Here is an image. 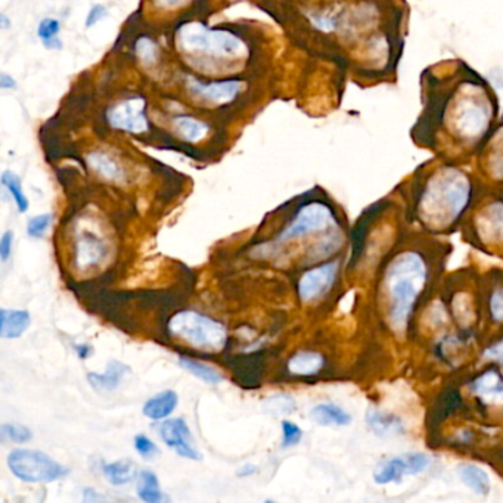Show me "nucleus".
I'll list each match as a JSON object with an SVG mask.
<instances>
[{
	"label": "nucleus",
	"instance_id": "obj_37",
	"mask_svg": "<svg viewBox=\"0 0 503 503\" xmlns=\"http://www.w3.org/2000/svg\"><path fill=\"white\" fill-rule=\"evenodd\" d=\"M106 15H108V11H106V6L95 5V6H92V9H90L89 14H87L86 27H94L96 24L101 23Z\"/></svg>",
	"mask_w": 503,
	"mask_h": 503
},
{
	"label": "nucleus",
	"instance_id": "obj_44",
	"mask_svg": "<svg viewBox=\"0 0 503 503\" xmlns=\"http://www.w3.org/2000/svg\"><path fill=\"white\" fill-rule=\"evenodd\" d=\"M0 25H2L4 30H8L9 25H11V21H9L8 16L5 15V14H0Z\"/></svg>",
	"mask_w": 503,
	"mask_h": 503
},
{
	"label": "nucleus",
	"instance_id": "obj_9",
	"mask_svg": "<svg viewBox=\"0 0 503 503\" xmlns=\"http://www.w3.org/2000/svg\"><path fill=\"white\" fill-rule=\"evenodd\" d=\"M106 117L114 129L129 133H145L149 129L146 102L141 96H133L120 102L108 111Z\"/></svg>",
	"mask_w": 503,
	"mask_h": 503
},
{
	"label": "nucleus",
	"instance_id": "obj_3",
	"mask_svg": "<svg viewBox=\"0 0 503 503\" xmlns=\"http://www.w3.org/2000/svg\"><path fill=\"white\" fill-rule=\"evenodd\" d=\"M471 185L464 173L445 168L429 180L421 199V215L427 222L445 226L459 217L468 206Z\"/></svg>",
	"mask_w": 503,
	"mask_h": 503
},
{
	"label": "nucleus",
	"instance_id": "obj_42",
	"mask_svg": "<svg viewBox=\"0 0 503 503\" xmlns=\"http://www.w3.org/2000/svg\"><path fill=\"white\" fill-rule=\"evenodd\" d=\"M256 472H257V467H256V465H244L242 468L238 469L236 474H238V477H242V478H244V477L254 476Z\"/></svg>",
	"mask_w": 503,
	"mask_h": 503
},
{
	"label": "nucleus",
	"instance_id": "obj_32",
	"mask_svg": "<svg viewBox=\"0 0 503 503\" xmlns=\"http://www.w3.org/2000/svg\"><path fill=\"white\" fill-rule=\"evenodd\" d=\"M135 49H136L137 56H139L142 63L156 64L158 61L160 51H158V46H156L153 39L141 37V39L137 40Z\"/></svg>",
	"mask_w": 503,
	"mask_h": 503
},
{
	"label": "nucleus",
	"instance_id": "obj_27",
	"mask_svg": "<svg viewBox=\"0 0 503 503\" xmlns=\"http://www.w3.org/2000/svg\"><path fill=\"white\" fill-rule=\"evenodd\" d=\"M180 367H184L185 371L189 372V374L194 375L196 378L201 379L206 384H216L222 383L223 375L220 374L216 367H210V365H206V363L198 362V360L189 359V357H180L179 359Z\"/></svg>",
	"mask_w": 503,
	"mask_h": 503
},
{
	"label": "nucleus",
	"instance_id": "obj_18",
	"mask_svg": "<svg viewBox=\"0 0 503 503\" xmlns=\"http://www.w3.org/2000/svg\"><path fill=\"white\" fill-rule=\"evenodd\" d=\"M179 397L173 390L161 391L144 405V415L153 421H161L175 412Z\"/></svg>",
	"mask_w": 503,
	"mask_h": 503
},
{
	"label": "nucleus",
	"instance_id": "obj_19",
	"mask_svg": "<svg viewBox=\"0 0 503 503\" xmlns=\"http://www.w3.org/2000/svg\"><path fill=\"white\" fill-rule=\"evenodd\" d=\"M310 417L317 424L324 427H346L351 422V415L347 414L343 407L332 403L315 406L310 412Z\"/></svg>",
	"mask_w": 503,
	"mask_h": 503
},
{
	"label": "nucleus",
	"instance_id": "obj_35",
	"mask_svg": "<svg viewBox=\"0 0 503 503\" xmlns=\"http://www.w3.org/2000/svg\"><path fill=\"white\" fill-rule=\"evenodd\" d=\"M282 434H284V440H282L284 448L298 445L303 438V429L294 422L282 421Z\"/></svg>",
	"mask_w": 503,
	"mask_h": 503
},
{
	"label": "nucleus",
	"instance_id": "obj_6",
	"mask_svg": "<svg viewBox=\"0 0 503 503\" xmlns=\"http://www.w3.org/2000/svg\"><path fill=\"white\" fill-rule=\"evenodd\" d=\"M8 467L24 483H54L70 474V469L35 448H15L9 453Z\"/></svg>",
	"mask_w": 503,
	"mask_h": 503
},
{
	"label": "nucleus",
	"instance_id": "obj_29",
	"mask_svg": "<svg viewBox=\"0 0 503 503\" xmlns=\"http://www.w3.org/2000/svg\"><path fill=\"white\" fill-rule=\"evenodd\" d=\"M262 407L266 414L284 417L296 409V400L289 394H275V396L266 398Z\"/></svg>",
	"mask_w": 503,
	"mask_h": 503
},
{
	"label": "nucleus",
	"instance_id": "obj_5",
	"mask_svg": "<svg viewBox=\"0 0 503 503\" xmlns=\"http://www.w3.org/2000/svg\"><path fill=\"white\" fill-rule=\"evenodd\" d=\"M168 329L172 336L198 350L219 353L226 346L227 331L223 324L194 310L176 313L168 322Z\"/></svg>",
	"mask_w": 503,
	"mask_h": 503
},
{
	"label": "nucleus",
	"instance_id": "obj_10",
	"mask_svg": "<svg viewBox=\"0 0 503 503\" xmlns=\"http://www.w3.org/2000/svg\"><path fill=\"white\" fill-rule=\"evenodd\" d=\"M158 434L167 448H172L173 452L177 453L179 457L191 460L201 459V455L192 441L191 429L182 417L161 422Z\"/></svg>",
	"mask_w": 503,
	"mask_h": 503
},
{
	"label": "nucleus",
	"instance_id": "obj_2",
	"mask_svg": "<svg viewBox=\"0 0 503 503\" xmlns=\"http://www.w3.org/2000/svg\"><path fill=\"white\" fill-rule=\"evenodd\" d=\"M386 282L391 303V327L403 331L417 297L426 287V263L417 253L400 254L387 270Z\"/></svg>",
	"mask_w": 503,
	"mask_h": 503
},
{
	"label": "nucleus",
	"instance_id": "obj_12",
	"mask_svg": "<svg viewBox=\"0 0 503 503\" xmlns=\"http://www.w3.org/2000/svg\"><path fill=\"white\" fill-rule=\"evenodd\" d=\"M187 87L191 89L192 94H196L204 101L211 102V104H227L234 101L236 96L242 92V85L238 80H226V82L216 83H201L196 78L187 80Z\"/></svg>",
	"mask_w": 503,
	"mask_h": 503
},
{
	"label": "nucleus",
	"instance_id": "obj_38",
	"mask_svg": "<svg viewBox=\"0 0 503 503\" xmlns=\"http://www.w3.org/2000/svg\"><path fill=\"white\" fill-rule=\"evenodd\" d=\"M12 244H14V234L11 230L5 232L4 236L0 239V257L2 262H8V258L12 254Z\"/></svg>",
	"mask_w": 503,
	"mask_h": 503
},
{
	"label": "nucleus",
	"instance_id": "obj_4",
	"mask_svg": "<svg viewBox=\"0 0 503 503\" xmlns=\"http://www.w3.org/2000/svg\"><path fill=\"white\" fill-rule=\"evenodd\" d=\"M176 44L187 54L213 58H242L248 54L238 35L225 30H211L201 23L184 24L177 30Z\"/></svg>",
	"mask_w": 503,
	"mask_h": 503
},
{
	"label": "nucleus",
	"instance_id": "obj_31",
	"mask_svg": "<svg viewBox=\"0 0 503 503\" xmlns=\"http://www.w3.org/2000/svg\"><path fill=\"white\" fill-rule=\"evenodd\" d=\"M0 434L4 440H11L14 443H27L32 440V429L18 424H4L0 427Z\"/></svg>",
	"mask_w": 503,
	"mask_h": 503
},
{
	"label": "nucleus",
	"instance_id": "obj_14",
	"mask_svg": "<svg viewBox=\"0 0 503 503\" xmlns=\"http://www.w3.org/2000/svg\"><path fill=\"white\" fill-rule=\"evenodd\" d=\"M471 390L486 405H503V378L498 372H484L471 384Z\"/></svg>",
	"mask_w": 503,
	"mask_h": 503
},
{
	"label": "nucleus",
	"instance_id": "obj_25",
	"mask_svg": "<svg viewBox=\"0 0 503 503\" xmlns=\"http://www.w3.org/2000/svg\"><path fill=\"white\" fill-rule=\"evenodd\" d=\"M175 129L180 139H184L189 144L201 141L207 136L208 133V126L204 121L196 120L189 116L175 118Z\"/></svg>",
	"mask_w": 503,
	"mask_h": 503
},
{
	"label": "nucleus",
	"instance_id": "obj_11",
	"mask_svg": "<svg viewBox=\"0 0 503 503\" xmlns=\"http://www.w3.org/2000/svg\"><path fill=\"white\" fill-rule=\"evenodd\" d=\"M337 272H338L337 263H328L306 272L298 282V296L301 301L310 303L324 296L336 282Z\"/></svg>",
	"mask_w": 503,
	"mask_h": 503
},
{
	"label": "nucleus",
	"instance_id": "obj_8",
	"mask_svg": "<svg viewBox=\"0 0 503 503\" xmlns=\"http://www.w3.org/2000/svg\"><path fill=\"white\" fill-rule=\"evenodd\" d=\"M431 465V458L424 453H407L387 459L375 469L374 480L377 484H390L402 480L405 476H417L427 471Z\"/></svg>",
	"mask_w": 503,
	"mask_h": 503
},
{
	"label": "nucleus",
	"instance_id": "obj_15",
	"mask_svg": "<svg viewBox=\"0 0 503 503\" xmlns=\"http://www.w3.org/2000/svg\"><path fill=\"white\" fill-rule=\"evenodd\" d=\"M129 371L130 367L127 365L113 360V362L108 363L106 372H102V374L89 372L87 381H89L90 386L94 387L95 390L114 391L120 386L125 375Z\"/></svg>",
	"mask_w": 503,
	"mask_h": 503
},
{
	"label": "nucleus",
	"instance_id": "obj_26",
	"mask_svg": "<svg viewBox=\"0 0 503 503\" xmlns=\"http://www.w3.org/2000/svg\"><path fill=\"white\" fill-rule=\"evenodd\" d=\"M137 496L139 499L148 503L163 502L166 496L163 495L160 488V481L158 477L153 471L144 469L139 474V484H137Z\"/></svg>",
	"mask_w": 503,
	"mask_h": 503
},
{
	"label": "nucleus",
	"instance_id": "obj_21",
	"mask_svg": "<svg viewBox=\"0 0 503 503\" xmlns=\"http://www.w3.org/2000/svg\"><path fill=\"white\" fill-rule=\"evenodd\" d=\"M322 367H324V357L317 351H300L288 360V371L300 377L317 374Z\"/></svg>",
	"mask_w": 503,
	"mask_h": 503
},
{
	"label": "nucleus",
	"instance_id": "obj_24",
	"mask_svg": "<svg viewBox=\"0 0 503 503\" xmlns=\"http://www.w3.org/2000/svg\"><path fill=\"white\" fill-rule=\"evenodd\" d=\"M104 474L113 486H126L136 478V465L129 459L116 460L104 465Z\"/></svg>",
	"mask_w": 503,
	"mask_h": 503
},
{
	"label": "nucleus",
	"instance_id": "obj_39",
	"mask_svg": "<svg viewBox=\"0 0 503 503\" xmlns=\"http://www.w3.org/2000/svg\"><path fill=\"white\" fill-rule=\"evenodd\" d=\"M484 357L488 360H495V362L500 363L503 367V339L484 351Z\"/></svg>",
	"mask_w": 503,
	"mask_h": 503
},
{
	"label": "nucleus",
	"instance_id": "obj_16",
	"mask_svg": "<svg viewBox=\"0 0 503 503\" xmlns=\"http://www.w3.org/2000/svg\"><path fill=\"white\" fill-rule=\"evenodd\" d=\"M478 232L486 241H503V204H492L478 217Z\"/></svg>",
	"mask_w": 503,
	"mask_h": 503
},
{
	"label": "nucleus",
	"instance_id": "obj_30",
	"mask_svg": "<svg viewBox=\"0 0 503 503\" xmlns=\"http://www.w3.org/2000/svg\"><path fill=\"white\" fill-rule=\"evenodd\" d=\"M2 185L8 189L12 198L15 199L18 211L25 213L28 210V199L25 194H24L20 177L15 173L5 172L2 175Z\"/></svg>",
	"mask_w": 503,
	"mask_h": 503
},
{
	"label": "nucleus",
	"instance_id": "obj_33",
	"mask_svg": "<svg viewBox=\"0 0 503 503\" xmlns=\"http://www.w3.org/2000/svg\"><path fill=\"white\" fill-rule=\"evenodd\" d=\"M52 225V215L46 213V215L35 216L33 219L28 220L27 223V234L32 238H44L47 229Z\"/></svg>",
	"mask_w": 503,
	"mask_h": 503
},
{
	"label": "nucleus",
	"instance_id": "obj_7",
	"mask_svg": "<svg viewBox=\"0 0 503 503\" xmlns=\"http://www.w3.org/2000/svg\"><path fill=\"white\" fill-rule=\"evenodd\" d=\"M336 223L331 208L322 203H310L297 213L296 219L281 234V241L300 238L305 235L327 229Z\"/></svg>",
	"mask_w": 503,
	"mask_h": 503
},
{
	"label": "nucleus",
	"instance_id": "obj_43",
	"mask_svg": "<svg viewBox=\"0 0 503 503\" xmlns=\"http://www.w3.org/2000/svg\"><path fill=\"white\" fill-rule=\"evenodd\" d=\"M75 351H77L78 357L80 359H87L92 355L89 346H75Z\"/></svg>",
	"mask_w": 503,
	"mask_h": 503
},
{
	"label": "nucleus",
	"instance_id": "obj_23",
	"mask_svg": "<svg viewBox=\"0 0 503 503\" xmlns=\"http://www.w3.org/2000/svg\"><path fill=\"white\" fill-rule=\"evenodd\" d=\"M367 426L371 427L377 436H390L403 433V424L393 415L383 414L377 409H371L367 414Z\"/></svg>",
	"mask_w": 503,
	"mask_h": 503
},
{
	"label": "nucleus",
	"instance_id": "obj_28",
	"mask_svg": "<svg viewBox=\"0 0 503 503\" xmlns=\"http://www.w3.org/2000/svg\"><path fill=\"white\" fill-rule=\"evenodd\" d=\"M59 32H61V24L55 18H45L40 21L39 27H37L39 39L42 40L44 46L51 51L63 49V42L58 37Z\"/></svg>",
	"mask_w": 503,
	"mask_h": 503
},
{
	"label": "nucleus",
	"instance_id": "obj_13",
	"mask_svg": "<svg viewBox=\"0 0 503 503\" xmlns=\"http://www.w3.org/2000/svg\"><path fill=\"white\" fill-rule=\"evenodd\" d=\"M106 256V246L95 235L83 234L75 244V266L78 269H90L101 263Z\"/></svg>",
	"mask_w": 503,
	"mask_h": 503
},
{
	"label": "nucleus",
	"instance_id": "obj_17",
	"mask_svg": "<svg viewBox=\"0 0 503 503\" xmlns=\"http://www.w3.org/2000/svg\"><path fill=\"white\" fill-rule=\"evenodd\" d=\"M32 324L30 313L25 310H0V336L4 338H20Z\"/></svg>",
	"mask_w": 503,
	"mask_h": 503
},
{
	"label": "nucleus",
	"instance_id": "obj_22",
	"mask_svg": "<svg viewBox=\"0 0 503 503\" xmlns=\"http://www.w3.org/2000/svg\"><path fill=\"white\" fill-rule=\"evenodd\" d=\"M458 474L460 480L464 481V484H467L477 495L486 496L490 492V477L480 467L471 464L462 465L458 469Z\"/></svg>",
	"mask_w": 503,
	"mask_h": 503
},
{
	"label": "nucleus",
	"instance_id": "obj_1",
	"mask_svg": "<svg viewBox=\"0 0 503 503\" xmlns=\"http://www.w3.org/2000/svg\"><path fill=\"white\" fill-rule=\"evenodd\" d=\"M493 111L483 83L468 82L446 90L445 96H434L429 117L440 121L450 136L472 144L488 133Z\"/></svg>",
	"mask_w": 503,
	"mask_h": 503
},
{
	"label": "nucleus",
	"instance_id": "obj_41",
	"mask_svg": "<svg viewBox=\"0 0 503 503\" xmlns=\"http://www.w3.org/2000/svg\"><path fill=\"white\" fill-rule=\"evenodd\" d=\"M0 87L4 90H15V78H12V75H6V73H2V75H0Z\"/></svg>",
	"mask_w": 503,
	"mask_h": 503
},
{
	"label": "nucleus",
	"instance_id": "obj_40",
	"mask_svg": "<svg viewBox=\"0 0 503 503\" xmlns=\"http://www.w3.org/2000/svg\"><path fill=\"white\" fill-rule=\"evenodd\" d=\"M187 0H156V6L163 9L179 8L182 5L186 4Z\"/></svg>",
	"mask_w": 503,
	"mask_h": 503
},
{
	"label": "nucleus",
	"instance_id": "obj_36",
	"mask_svg": "<svg viewBox=\"0 0 503 503\" xmlns=\"http://www.w3.org/2000/svg\"><path fill=\"white\" fill-rule=\"evenodd\" d=\"M490 312L498 322H503V291H496L490 298Z\"/></svg>",
	"mask_w": 503,
	"mask_h": 503
},
{
	"label": "nucleus",
	"instance_id": "obj_20",
	"mask_svg": "<svg viewBox=\"0 0 503 503\" xmlns=\"http://www.w3.org/2000/svg\"><path fill=\"white\" fill-rule=\"evenodd\" d=\"M87 163L104 179L114 180V182H121L125 179L123 167L118 165L117 161L114 160L110 154L101 153V151L89 154Z\"/></svg>",
	"mask_w": 503,
	"mask_h": 503
},
{
	"label": "nucleus",
	"instance_id": "obj_34",
	"mask_svg": "<svg viewBox=\"0 0 503 503\" xmlns=\"http://www.w3.org/2000/svg\"><path fill=\"white\" fill-rule=\"evenodd\" d=\"M135 448L144 459L153 460L160 455V448L154 443L151 438H146L144 434H139L135 438Z\"/></svg>",
	"mask_w": 503,
	"mask_h": 503
}]
</instances>
